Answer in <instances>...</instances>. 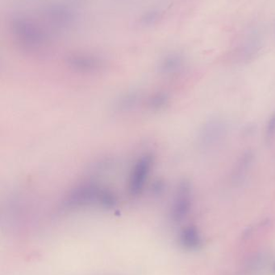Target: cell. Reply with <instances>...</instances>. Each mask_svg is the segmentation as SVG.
I'll return each mask as SVG.
<instances>
[{"label":"cell","instance_id":"277c9868","mask_svg":"<svg viewBox=\"0 0 275 275\" xmlns=\"http://www.w3.org/2000/svg\"><path fill=\"white\" fill-rule=\"evenodd\" d=\"M223 129L221 124L218 122H211L206 125L203 132V139L207 143H212L219 139Z\"/></svg>","mask_w":275,"mask_h":275},{"label":"cell","instance_id":"5b68a950","mask_svg":"<svg viewBox=\"0 0 275 275\" xmlns=\"http://www.w3.org/2000/svg\"><path fill=\"white\" fill-rule=\"evenodd\" d=\"M275 137V113H273L266 125V139L267 143H271Z\"/></svg>","mask_w":275,"mask_h":275},{"label":"cell","instance_id":"8992f818","mask_svg":"<svg viewBox=\"0 0 275 275\" xmlns=\"http://www.w3.org/2000/svg\"><path fill=\"white\" fill-rule=\"evenodd\" d=\"M167 97L165 96V95L158 94L154 96V97H152L151 99V106L152 107H162V106H164L167 103Z\"/></svg>","mask_w":275,"mask_h":275},{"label":"cell","instance_id":"3957f363","mask_svg":"<svg viewBox=\"0 0 275 275\" xmlns=\"http://www.w3.org/2000/svg\"><path fill=\"white\" fill-rule=\"evenodd\" d=\"M179 242L184 249L188 250L199 249L202 243V240L197 228L190 225L182 229L179 236Z\"/></svg>","mask_w":275,"mask_h":275},{"label":"cell","instance_id":"6da1fadb","mask_svg":"<svg viewBox=\"0 0 275 275\" xmlns=\"http://www.w3.org/2000/svg\"><path fill=\"white\" fill-rule=\"evenodd\" d=\"M191 207V187L190 183L183 181L180 183L173 200L171 216L176 222L182 221L189 214Z\"/></svg>","mask_w":275,"mask_h":275},{"label":"cell","instance_id":"7a4b0ae2","mask_svg":"<svg viewBox=\"0 0 275 275\" xmlns=\"http://www.w3.org/2000/svg\"><path fill=\"white\" fill-rule=\"evenodd\" d=\"M153 158L149 154L143 155L136 163L132 172L129 191L132 195H138L141 192L146 181L147 177L153 166Z\"/></svg>","mask_w":275,"mask_h":275},{"label":"cell","instance_id":"52a82bcc","mask_svg":"<svg viewBox=\"0 0 275 275\" xmlns=\"http://www.w3.org/2000/svg\"><path fill=\"white\" fill-rule=\"evenodd\" d=\"M273 271H274V273L275 274V267H274V268H273Z\"/></svg>","mask_w":275,"mask_h":275}]
</instances>
